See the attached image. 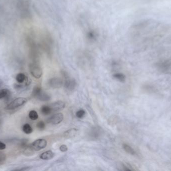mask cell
Instances as JSON below:
<instances>
[{
	"label": "cell",
	"mask_w": 171,
	"mask_h": 171,
	"mask_svg": "<svg viewBox=\"0 0 171 171\" xmlns=\"http://www.w3.org/2000/svg\"><path fill=\"white\" fill-rule=\"evenodd\" d=\"M32 95L33 97L38 100L43 101H47L50 100L51 97L48 94L43 92L41 87L36 86L33 90Z\"/></svg>",
	"instance_id": "1"
},
{
	"label": "cell",
	"mask_w": 171,
	"mask_h": 171,
	"mask_svg": "<svg viewBox=\"0 0 171 171\" xmlns=\"http://www.w3.org/2000/svg\"><path fill=\"white\" fill-rule=\"evenodd\" d=\"M27 102V100L24 97H18L14 100L11 103L8 104L6 109L7 110H13L19 107H21Z\"/></svg>",
	"instance_id": "2"
},
{
	"label": "cell",
	"mask_w": 171,
	"mask_h": 171,
	"mask_svg": "<svg viewBox=\"0 0 171 171\" xmlns=\"http://www.w3.org/2000/svg\"><path fill=\"white\" fill-rule=\"evenodd\" d=\"M47 145V140L45 139H40L34 141L31 146L34 151H38L45 148Z\"/></svg>",
	"instance_id": "3"
},
{
	"label": "cell",
	"mask_w": 171,
	"mask_h": 171,
	"mask_svg": "<svg viewBox=\"0 0 171 171\" xmlns=\"http://www.w3.org/2000/svg\"><path fill=\"white\" fill-rule=\"evenodd\" d=\"M30 70L33 76L36 78H40L42 75V70L41 67L36 63H33L30 65Z\"/></svg>",
	"instance_id": "4"
},
{
	"label": "cell",
	"mask_w": 171,
	"mask_h": 171,
	"mask_svg": "<svg viewBox=\"0 0 171 171\" xmlns=\"http://www.w3.org/2000/svg\"><path fill=\"white\" fill-rule=\"evenodd\" d=\"M64 116L62 113H58L52 116L48 119L49 123H51L53 124H57L60 123L63 121Z\"/></svg>",
	"instance_id": "5"
},
{
	"label": "cell",
	"mask_w": 171,
	"mask_h": 171,
	"mask_svg": "<svg viewBox=\"0 0 171 171\" xmlns=\"http://www.w3.org/2000/svg\"><path fill=\"white\" fill-rule=\"evenodd\" d=\"M63 81L60 78L54 77L50 79L49 84L53 88H58L63 85Z\"/></svg>",
	"instance_id": "6"
},
{
	"label": "cell",
	"mask_w": 171,
	"mask_h": 171,
	"mask_svg": "<svg viewBox=\"0 0 171 171\" xmlns=\"http://www.w3.org/2000/svg\"><path fill=\"white\" fill-rule=\"evenodd\" d=\"M65 103L62 101H58L53 103L50 107L51 108L52 111H60L63 110L65 107Z\"/></svg>",
	"instance_id": "7"
},
{
	"label": "cell",
	"mask_w": 171,
	"mask_h": 171,
	"mask_svg": "<svg viewBox=\"0 0 171 171\" xmlns=\"http://www.w3.org/2000/svg\"><path fill=\"white\" fill-rule=\"evenodd\" d=\"M76 86V81L73 79H67L65 83V87L69 90H73Z\"/></svg>",
	"instance_id": "8"
},
{
	"label": "cell",
	"mask_w": 171,
	"mask_h": 171,
	"mask_svg": "<svg viewBox=\"0 0 171 171\" xmlns=\"http://www.w3.org/2000/svg\"><path fill=\"white\" fill-rule=\"evenodd\" d=\"M54 154L51 151H46L44 152L40 155V158L41 159L44 160H48V159H52L54 157Z\"/></svg>",
	"instance_id": "9"
},
{
	"label": "cell",
	"mask_w": 171,
	"mask_h": 171,
	"mask_svg": "<svg viewBox=\"0 0 171 171\" xmlns=\"http://www.w3.org/2000/svg\"><path fill=\"white\" fill-rule=\"evenodd\" d=\"M27 77H27L24 73H19L16 77V80L18 84H24L26 81Z\"/></svg>",
	"instance_id": "10"
},
{
	"label": "cell",
	"mask_w": 171,
	"mask_h": 171,
	"mask_svg": "<svg viewBox=\"0 0 171 171\" xmlns=\"http://www.w3.org/2000/svg\"><path fill=\"white\" fill-rule=\"evenodd\" d=\"M41 111L43 114H44L45 116H47L50 114L52 112V110L50 106L43 105L41 107Z\"/></svg>",
	"instance_id": "11"
},
{
	"label": "cell",
	"mask_w": 171,
	"mask_h": 171,
	"mask_svg": "<svg viewBox=\"0 0 171 171\" xmlns=\"http://www.w3.org/2000/svg\"><path fill=\"white\" fill-rule=\"evenodd\" d=\"M10 94V92L8 89H3L0 90V99L8 98Z\"/></svg>",
	"instance_id": "12"
},
{
	"label": "cell",
	"mask_w": 171,
	"mask_h": 171,
	"mask_svg": "<svg viewBox=\"0 0 171 171\" xmlns=\"http://www.w3.org/2000/svg\"><path fill=\"white\" fill-rule=\"evenodd\" d=\"M113 77L115 79L120 82H124L126 81V76L122 73H116L113 75Z\"/></svg>",
	"instance_id": "13"
},
{
	"label": "cell",
	"mask_w": 171,
	"mask_h": 171,
	"mask_svg": "<svg viewBox=\"0 0 171 171\" xmlns=\"http://www.w3.org/2000/svg\"><path fill=\"white\" fill-rule=\"evenodd\" d=\"M123 147L125 151H126V152H127L128 153H129V154L132 155H134L136 154V152H135L134 150L133 149V148H131L130 146H129V145L124 143V144H123Z\"/></svg>",
	"instance_id": "14"
},
{
	"label": "cell",
	"mask_w": 171,
	"mask_h": 171,
	"mask_svg": "<svg viewBox=\"0 0 171 171\" xmlns=\"http://www.w3.org/2000/svg\"><path fill=\"white\" fill-rule=\"evenodd\" d=\"M77 130L75 129H71L70 130H67L65 133V136L67 138H71L73 137L76 134Z\"/></svg>",
	"instance_id": "15"
},
{
	"label": "cell",
	"mask_w": 171,
	"mask_h": 171,
	"mask_svg": "<svg viewBox=\"0 0 171 171\" xmlns=\"http://www.w3.org/2000/svg\"><path fill=\"white\" fill-rule=\"evenodd\" d=\"M23 130L26 134H30L33 132L32 127L28 123H26L23 127Z\"/></svg>",
	"instance_id": "16"
},
{
	"label": "cell",
	"mask_w": 171,
	"mask_h": 171,
	"mask_svg": "<svg viewBox=\"0 0 171 171\" xmlns=\"http://www.w3.org/2000/svg\"><path fill=\"white\" fill-rule=\"evenodd\" d=\"M29 117L32 120H36L38 119V113H37V111L34 110H31L30 111L29 113Z\"/></svg>",
	"instance_id": "17"
},
{
	"label": "cell",
	"mask_w": 171,
	"mask_h": 171,
	"mask_svg": "<svg viewBox=\"0 0 171 171\" xmlns=\"http://www.w3.org/2000/svg\"><path fill=\"white\" fill-rule=\"evenodd\" d=\"M86 114V112L84 110H80L76 113V116L79 119H82Z\"/></svg>",
	"instance_id": "18"
},
{
	"label": "cell",
	"mask_w": 171,
	"mask_h": 171,
	"mask_svg": "<svg viewBox=\"0 0 171 171\" xmlns=\"http://www.w3.org/2000/svg\"><path fill=\"white\" fill-rule=\"evenodd\" d=\"M37 127L39 130H43L45 129V123L44 121H39V122H38V123L37 124Z\"/></svg>",
	"instance_id": "19"
},
{
	"label": "cell",
	"mask_w": 171,
	"mask_h": 171,
	"mask_svg": "<svg viewBox=\"0 0 171 171\" xmlns=\"http://www.w3.org/2000/svg\"><path fill=\"white\" fill-rule=\"evenodd\" d=\"M6 159V156L4 153L0 152V165L4 164Z\"/></svg>",
	"instance_id": "20"
},
{
	"label": "cell",
	"mask_w": 171,
	"mask_h": 171,
	"mask_svg": "<svg viewBox=\"0 0 171 171\" xmlns=\"http://www.w3.org/2000/svg\"><path fill=\"white\" fill-rule=\"evenodd\" d=\"M31 169V168L30 167H22L21 168L15 169L14 170H12V171H27V170H29Z\"/></svg>",
	"instance_id": "21"
},
{
	"label": "cell",
	"mask_w": 171,
	"mask_h": 171,
	"mask_svg": "<svg viewBox=\"0 0 171 171\" xmlns=\"http://www.w3.org/2000/svg\"><path fill=\"white\" fill-rule=\"evenodd\" d=\"M60 151H61V152H65L67 151V146L66 145H62L61 146H60Z\"/></svg>",
	"instance_id": "22"
},
{
	"label": "cell",
	"mask_w": 171,
	"mask_h": 171,
	"mask_svg": "<svg viewBox=\"0 0 171 171\" xmlns=\"http://www.w3.org/2000/svg\"><path fill=\"white\" fill-rule=\"evenodd\" d=\"M88 37H89V38L90 39H94L95 38H96V34H95V33L93 32H90L89 33V35H88Z\"/></svg>",
	"instance_id": "23"
},
{
	"label": "cell",
	"mask_w": 171,
	"mask_h": 171,
	"mask_svg": "<svg viewBox=\"0 0 171 171\" xmlns=\"http://www.w3.org/2000/svg\"><path fill=\"white\" fill-rule=\"evenodd\" d=\"M6 145L5 143H4L3 142L0 141V150H3L6 149Z\"/></svg>",
	"instance_id": "24"
},
{
	"label": "cell",
	"mask_w": 171,
	"mask_h": 171,
	"mask_svg": "<svg viewBox=\"0 0 171 171\" xmlns=\"http://www.w3.org/2000/svg\"><path fill=\"white\" fill-rule=\"evenodd\" d=\"M2 84H3V82L0 80V87H1V86L2 85Z\"/></svg>",
	"instance_id": "25"
}]
</instances>
